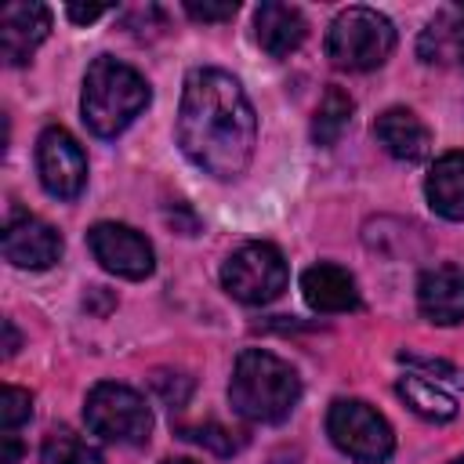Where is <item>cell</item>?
I'll use <instances>...</instances> for the list:
<instances>
[{
    "mask_svg": "<svg viewBox=\"0 0 464 464\" xmlns=\"http://www.w3.org/2000/svg\"><path fill=\"white\" fill-rule=\"evenodd\" d=\"M326 435L344 457L359 464H384L395 453L392 424L362 399H337L326 413Z\"/></svg>",
    "mask_w": 464,
    "mask_h": 464,
    "instance_id": "obj_6",
    "label": "cell"
},
{
    "mask_svg": "<svg viewBox=\"0 0 464 464\" xmlns=\"http://www.w3.org/2000/svg\"><path fill=\"white\" fill-rule=\"evenodd\" d=\"M83 420L87 428L105 439V442H120V446H141L152 435V410L149 402L116 381H102L87 392L83 399Z\"/></svg>",
    "mask_w": 464,
    "mask_h": 464,
    "instance_id": "obj_5",
    "label": "cell"
},
{
    "mask_svg": "<svg viewBox=\"0 0 464 464\" xmlns=\"http://www.w3.org/2000/svg\"><path fill=\"white\" fill-rule=\"evenodd\" d=\"M87 246H91L94 261L105 272L120 276V279H145L156 268L152 243L138 228L120 225V221H98V225H91Z\"/></svg>",
    "mask_w": 464,
    "mask_h": 464,
    "instance_id": "obj_9",
    "label": "cell"
},
{
    "mask_svg": "<svg viewBox=\"0 0 464 464\" xmlns=\"http://www.w3.org/2000/svg\"><path fill=\"white\" fill-rule=\"evenodd\" d=\"M286 261L272 243H243L221 265V286L239 304H268L286 290Z\"/></svg>",
    "mask_w": 464,
    "mask_h": 464,
    "instance_id": "obj_7",
    "label": "cell"
},
{
    "mask_svg": "<svg viewBox=\"0 0 464 464\" xmlns=\"http://www.w3.org/2000/svg\"><path fill=\"white\" fill-rule=\"evenodd\" d=\"M395 392L402 395V402H406L413 413H420V417H428V420H453V417H457V402H453V395H446L435 381H424V377H402V381L395 384Z\"/></svg>",
    "mask_w": 464,
    "mask_h": 464,
    "instance_id": "obj_19",
    "label": "cell"
},
{
    "mask_svg": "<svg viewBox=\"0 0 464 464\" xmlns=\"http://www.w3.org/2000/svg\"><path fill=\"white\" fill-rule=\"evenodd\" d=\"M352 112H355L352 94H348L344 87L330 83V87L323 91L319 105H315V116H312V141L323 145V149L334 145V141L344 134V127L352 123Z\"/></svg>",
    "mask_w": 464,
    "mask_h": 464,
    "instance_id": "obj_18",
    "label": "cell"
},
{
    "mask_svg": "<svg viewBox=\"0 0 464 464\" xmlns=\"http://www.w3.org/2000/svg\"><path fill=\"white\" fill-rule=\"evenodd\" d=\"M254 36H257V44H261L265 54L286 58V54H294L304 44L308 22H304V14L297 7L279 4V0H268L254 14Z\"/></svg>",
    "mask_w": 464,
    "mask_h": 464,
    "instance_id": "obj_16",
    "label": "cell"
},
{
    "mask_svg": "<svg viewBox=\"0 0 464 464\" xmlns=\"http://www.w3.org/2000/svg\"><path fill=\"white\" fill-rule=\"evenodd\" d=\"M152 388H156V395H160L170 410H178V406H185L188 395H192V377L170 373V370H156V373H152Z\"/></svg>",
    "mask_w": 464,
    "mask_h": 464,
    "instance_id": "obj_23",
    "label": "cell"
},
{
    "mask_svg": "<svg viewBox=\"0 0 464 464\" xmlns=\"http://www.w3.org/2000/svg\"><path fill=\"white\" fill-rule=\"evenodd\" d=\"M301 294H304L308 308L326 312V315L359 308L355 276L348 268H341V265H330V261H319V265L301 272Z\"/></svg>",
    "mask_w": 464,
    "mask_h": 464,
    "instance_id": "obj_14",
    "label": "cell"
},
{
    "mask_svg": "<svg viewBox=\"0 0 464 464\" xmlns=\"http://www.w3.org/2000/svg\"><path fill=\"white\" fill-rule=\"evenodd\" d=\"M18 457H22V446H18V439L7 431V435H4V460H0V464H18Z\"/></svg>",
    "mask_w": 464,
    "mask_h": 464,
    "instance_id": "obj_26",
    "label": "cell"
},
{
    "mask_svg": "<svg viewBox=\"0 0 464 464\" xmlns=\"http://www.w3.org/2000/svg\"><path fill=\"white\" fill-rule=\"evenodd\" d=\"M236 11H239V4H236V0H221V4L185 0V14H188V18H196V22H228Z\"/></svg>",
    "mask_w": 464,
    "mask_h": 464,
    "instance_id": "obj_24",
    "label": "cell"
},
{
    "mask_svg": "<svg viewBox=\"0 0 464 464\" xmlns=\"http://www.w3.org/2000/svg\"><path fill=\"white\" fill-rule=\"evenodd\" d=\"M450 464H464V457H457V460H450Z\"/></svg>",
    "mask_w": 464,
    "mask_h": 464,
    "instance_id": "obj_29",
    "label": "cell"
},
{
    "mask_svg": "<svg viewBox=\"0 0 464 464\" xmlns=\"http://www.w3.org/2000/svg\"><path fill=\"white\" fill-rule=\"evenodd\" d=\"M163 464H196V460H188V457H174V460H163Z\"/></svg>",
    "mask_w": 464,
    "mask_h": 464,
    "instance_id": "obj_28",
    "label": "cell"
},
{
    "mask_svg": "<svg viewBox=\"0 0 464 464\" xmlns=\"http://www.w3.org/2000/svg\"><path fill=\"white\" fill-rule=\"evenodd\" d=\"M36 170H40V185L54 199H76L87 185V156L65 127H44L40 130Z\"/></svg>",
    "mask_w": 464,
    "mask_h": 464,
    "instance_id": "obj_8",
    "label": "cell"
},
{
    "mask_svg": "<svg viewBox=\"0 0 464 464\" xmlns=\"http://www.w3.org/2000/svg\"><path fill=\"white\" fill-rule=\"evenodd\" d=\"M0 246H4V257L14 268H29V272H44L62 257V236L33 214H14L4 225V243Z\"/></svg>",
    "mask_w": 464,
    "mask_h": 464,
    "instance_id": "obj_10",
    "label": "cell"
},
{
    "mask_svg": "<svg viewBox=\"0 0 464 464\" xmlns=\"http://www.w3.org/2000/svg\"><path fill=\"white\" fill-rule=\"evenodd\" d=\"M395 51V25L373 7H344L326 29V58L344 72H370Z\"/></svg>",
    "mask_w": 464,
    "mask_h": 464,
    "instance_id": "obj_4",
    "label": "cell"
},
{
    "mask_svg": "<svg viewBox=\"0 0 464 464\" xmlns=\"http://www.w3.org/2000/svg\"><path fill=\"white\" fill-rule=\"evenodd\" d=\"M301 399V377L290 362L265 348L239 352L228 381V402L243 420L254 424H279L294 413Z\"/></svg>",
    "mask_w": 464,
    "mask_h": 464,
    "instance_id": "obj_2",
    "label": "cell"
},
{
    "mask_svg": "<svg viewBox=\"0 0 464 464\" xmlns=\"http://www.w3.org/2000/svg\"><path fill=\"white\" fill-rule=\"evenodd\" d=\"M40 457H44V464H105L102 453L91 442H83L80 435H72L69 428H54L44 439Z\"/></svg>",
    "mask_w": 464,
    "mask_h": 464,
    "instance_id": "obj_20",
    "label": "cell"
},
{
    "mask_svg": "<svg viewBox=\"0 0 464 464\" xmlns=\"http://www.w3.org/2000/svg\"><path fill=\"white\" fill-rule=\"evenodd\" d=\"M29 417H33V395L25 388L4 384V392H0V424H4V431H14Z\"/></svg>",
    "mask_w": 464,
    "mask_h": 464,
    "instance_id": "obj_21",
    "label": "cell"
},
{
    "mask_svg": "<svg viewBox=\"0 0 464 464\" xmlns=\"http://www.w3.org/2000/svg\"><path fill=\"white\" fill-rule=\"evenodd\" d=\"M417 308L424 319L439 326L464 323V268L460 265H431L417 279Z\"/></svg>",
    "mask_w": 464,
    "mask_h": 464,
    "instance_id": "obj_11",
    "label": "cell"
},
{
    "mask_svg": "<svg viewBox=\"0 0 464 464\" xmlns=\"http://www.w3.org/2000/svg\"><path fill=\"white\" fill-rule=\"evenodd\" d=\"M4 334H7V344H4V352H7V355H14V352H18V330H14V323H11V319L4 323Z\"/></svg>",
    "mask_w": 464,
    "mask_h": 464,
    "instance_id": "obj_27",
    "label": "cell"
},
{
    "mask_svg": "<svg viewBox=\"0 0 464 464\" xmlns=\"http://www.w3.org/2000/svg\"><path fill=\"white\" fill-rule=\"evenodd\" d=\"M428 207L446 221H464V152H446L424 178Z\"/></svg>",
    "mask_w": 464,
    "mask_h": 464,
    "instance_id": "obj_17",
    "label": "cell"
},
{
    "mask_svg": "<svg viewBox=\"0 0 464 464\" xmlns=\"http://www.w3.org/2000/svg\"><path fill=\"white\" fill-rule=\"evenodd\" d=\"M112 7H105V4H87V7H80V4H69L65 7V14L72 18V22H94V18H102V14H109Z\"/></svg>",
    "mask_w": 464,
    "mask_h": 464,
    "instance_id": "obj_25",
    "label": "cell"
},
{
    "mask_svg": "<svg viewBox=\"0 0 464 464\" xmlns=\"http://www.w3.org/2000/svg\"><path fill=\"white\" fill-rule=\"evenodd\" d=\"M174 134L192 167L218 181H236L257 145V116L243 83L214 65L188 69Z\"/></svg>",
    "mask_w": 464,
    "mask_h": 464,
    "instance_id": "obj_1",
    "label": "cell"
},
{
    "mask_svg": "<svg viewBox=\"0 0 464 464\" xmlns=\"http://www.w3.org/2000/svg\"><path fill=\"white\" fill-rule=\"evenodd\" d=\"M149 98L152 91L134 65L112 54H98L83 72L80 112H83V123L98 138H116L145 112Z\"/></svg>",
    "mask_w": 464,
    "mask_h": 464,
    "instance_id": "obj_3",
    "label": "cell"
},
{
    "mask_svg": "<svg viewBox=\"0 0 464 464\" xmlns=\"http://www.w3.org/2000/svg\"><path fill=\"white\" fill-rule=\"evenodd\" d=\"M51 33V11L44 4H7L0 14V51L7 65H25Z\"/></svg>",
    "mask_w": 464,
    "mask_h": 464,
    "instance_id": "obj_12",
    "label": "cell"
},
{
    "mask_svg": "<svg viewBox=\"0 0 464 464\" xmlns=\"http://www.w3.org/2000/svg\"><path fill=\"white\" fill-rule=\"evenodd\" d=\"M178 435L188 439V442H199V446H207V450H214L221 457H228V453L239 450V442L221 424H185V428H178Z\"/></svg>",
    "mask_w": 464,
    "mask_h": 464,
    "instance_id": "obj_22",
    "label": "cell"
},
{
    "mask_svg": "<svg viewBox=\"0 0 464 464\" xmlns=\"http://www.w3.org/2000/svg\"><path fill=\"white\" fill-rule=\"evenodd\" d=\"M417 58L424 65L464 69V4L439 11L417 36Z\"/></svg>",
    "mask_w": 464,
    "mask_h": 464,
    "instance_id": "obj_15",
    "label": "cell"
},
{
    "mask_svg": "<svg viewBox=\"0 0 464 464\" xmlns=\"http://www.w3.org/2000/svg\"><path fill=\"white\" fill-rule=\"evenodd\" d=\"M373 138L392 160H402V163H420L431 152L428 123L413 109H402V105H392L373 120Z\"/></svg>",
    "mask_w": 464,
    "mask_h": 464,
    "instance_id": "obj_13",
    "label": "cell"
}]
</instances>
